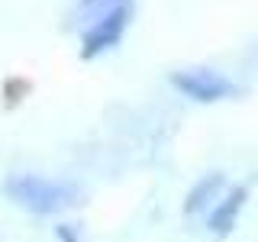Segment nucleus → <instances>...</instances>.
Segmentation results:
<instances>
[{
    "label": "nucleus",
    "mask_w": 258,
    "mask_h": 242,
    "mask_svg": "<svg viewBox=\"0 0 258 242\" xmlns=\"http://www.w3.org/2000/svg\"><path fill=\"white\" fill-rule=\"evenodd\" d=\"M239 204H242V191H236V194H232V204H226V207L220 210V213L213 216V229H226V226L232 223V216H236Z\"/></svg>",
    "instance_id": "2"
},
{
    "label": "nucleus",
    "mask_w": 258,
    "mask_h": 242,
    "mask_svg": "<svg viewBox=\"0 0 258 242\" xmlns=\"http://www.w3.org/2000/svg\"><path fill=\"white\" fill-rule=\"evenodd\" d=\"M10 194L20 200L23 207L29 210H39V213H52V210H61L68 204L71 194L58 188V184H48V181H39V177H16L10 184Z\"/></svg>",
    "instance_id": "1"
}]
</instances>
